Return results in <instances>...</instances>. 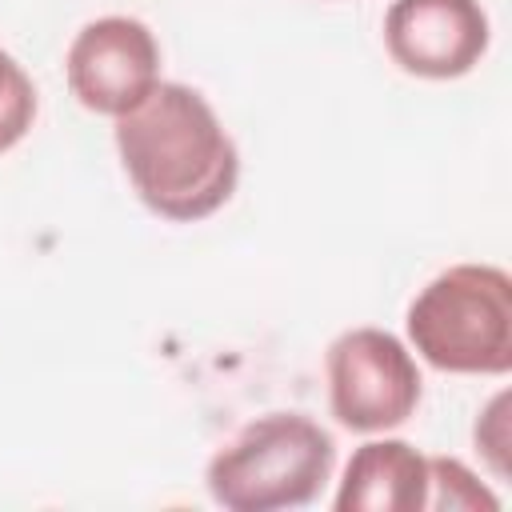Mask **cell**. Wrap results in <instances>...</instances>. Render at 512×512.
<instances>
[{
  "label": "cell",
  "instance_id": "9c48e42d",
  "mask_svg": "<svg viewBox=\"0 0 512 512\" xmlns=\"http://www.w3.org/2000/svg\"><path fill=\"white\" fill-rule=\"evenodd\" d=\"M500 500L452 456L428 460V508H496Z\"/></svg>",
  "mask_w": 512,
  "mask_h": 512
},
{
  "label": "cell",
  "instance_id": "277c9868",
  "mask_svg": "<svg viewBox=\"0 0 512 512\" xmlns=\"http://www.w3.org/2000/svg\"><path fill=\"white\" fill-rule=\"evenodd\" d=\"M328 404L348 432L400 428L420 404V368L404 340L384 328H352L328 344Z\"/></svg>",
  "mask_w": 512,
  "mask_h": 512
},
{
  "label": "cell",
  "instance_id": "7a4b0ae2",
  "mask_svg": "<svg viewBox=\"0 0 512 512\" xmlns=\"http://www.w3.org/2000/svg\"><path fill=\"white\" fill-rule=\"evenodd\" d=\"M408 340L440 372L504 376L512 368V276L496 264H452L408 304Z\"/></svg>",
  "mask_w": 512,
  "mask_h": 512
},
{
  "label": "cell",
  "instance_id": "3957f363",
  "mask_svg": "<svg viewBox=\"0 0 512 512\" xmlns=\"http://www.w3.org/2000/svg\"><path fill=\"white\" fill-rule=\"evenodd\" d=\"M336 444L300 412H268L244 424L212 460L208 492L228 512L304 508L332 480Z\"/></svg>",
  "mask_w": 512,
  "mask_h": 512
},
{
  "label": "cell",
  "instance_id": "5b68a950",
  "mask_svg": "<svg viewBox=\"0 0 512 512\" xmlns=\"http://www.w3.org/2000/svg\"><path fill=\"white\" fill-rule=\"evenodd\" d=\"M64 76L88 112L124 116L160 84V44L136 16H100L68 44Z\"/></svg>",
  "mask_w": 512,
  "mask_h": 512
},
{
  "label": "cell",
  "instance_id": "ba28073f",
  "mask_svg": "<svg viewBox=\"0 0 512 512\" xmlns=\"http://www.w3.org/2000/svg\"><path fill=\"white\" fill-rule=\"evenodd\" d=\"M36 120V88L28 72L0 48V152L16 148Z\"/></svg>",
  "mask_w": 512,
  "mask_h": 512
},
{
  "label": "cell",
  "instance_id": "52a82bcc",
  "mask_svg": "<svg viewBox=\"0 0 512 512\" xmlns=\"http://www.w3.org/2000/svg\"><path fill=\"white\" fill-rule=\"evenodd\" d=\"M336 512H420L428 508V456L408 440H368L352 452Z\"/></svg>",
  "mask_w": 512,
  "mask_h": 512
},
{
  "label": "cell",
  "instance_id": "8992f818",
  "mask_svg": "<svg viewBox=\"0 0 512 512\" xmlns=\"http://www.w3.org/2000/svg\"><path fill=\"white\" fill-rule=\"evenodd\" d=\"M492 28L480 0H392L384 16L388 56L420 80H460L488 52Z\"/></svg>",
  "mask_w": 512,
  "mask_h": 512
},
{
  "label": "cell",
  "instance_id": "6da1fadb",
  "mask_svg": "<svg viewBox=\"0 0 512 512\" xmlns=\"http://www.w3.org/2000/svg\"><path fill=\"white\" fill-rule=\"evenodd\" d=\"M116 148L136 196L164 220H204L236 192V144L188 84L160 80L132 112L116 116Z\"/></svg>",
  "mask_w": 512,
  "mask_h": 512
},
{
  "label": "cell",
  "instance_id": "30bf717a",
  "mask_svg": "<svg viewBox=\"0 0 512 512\" xmlns=\"http://www.w3.org/2000/svg\"><path fill=\"white\" fill-rule=\"evenodd\" d=\"M508 392H500L476 420V448H484L496 476H508Z\"/></svg>",
  "mask_w": 512,
  "mask_h": 512
}]
</instances>
